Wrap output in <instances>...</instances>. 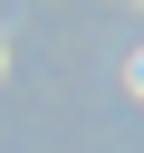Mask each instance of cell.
<instances>
[{
	"label": "cell",
	"instance_id": "obj_1",
	"mask_svg": "<svg viewBox=\"0 0 144 153\" xmlns=\"http://www.w3.org/2000/svg\"><path fill=\"white\" fill-rule=\"evenodd\" d=\"M134 96H144V57H134Z\"/></svg>",
	"mask_w": 144,
	"mask_h": 153
}]
</instances>
